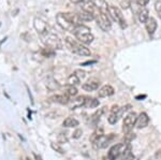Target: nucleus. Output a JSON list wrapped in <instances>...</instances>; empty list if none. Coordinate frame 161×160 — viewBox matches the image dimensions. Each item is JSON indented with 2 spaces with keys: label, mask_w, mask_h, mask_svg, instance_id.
Here are the masks:
<instances>
[{
  "label": "nucleus",
  "mask_w": 161,
  "mask_h": 160,
  "mask_svg": "<svg viewBox=\"0 0 161 160\" xmlns=\"http://www.w3.org/2000/svg\"><path fill=\"white\" fill-rule=\"evenodd\" d=\"M56 22L64 30L73 32L74 28L77 25L82 24L80 15L77 13H58L56 15Z\"/></svg>",
  "instance_id": "1"
},
{
  "label": "nucleus",
  "mask_w": 161,
  "mask_h": 160,
  "mask_svg": "<svg viewBox=\"0 0 161 160\" xmlns=\"http://www.w3.org/2000/svg\"><path fill=\"white\" fill-rule=\"evenodd\" d=\"M73 35L79 40V42L83 43V44H90L93 41V35L92 33L90 28H88L87 26L83 24L77 25L74 28Z\"/></svg>",
  "instance_id": "2"
},
{
  "label": "nucleus",
  "mask_w": 161,
  "mask_h": 160,
  "mask_svg": "<svg viewBox=\"0 0 161 160\" xmlns=\"http://www.w3.org/2000/svg\"><path fill=\"white\" fill-rule=\"evenodd\" d=\"M64 43H66V46L72 52V53L76 54V55H79V56H89L90 54H92L86 46L83 45V43L77 42V41L73 40V39L70 37L64 38Z\"/></svg>",
  "instance_id": "3"
},
{
  "label": "nucleus",
  "mask_w": 161,
  "mask_h": 160,
  "mask_svg": "<svg viewBox=\"0 0 161 160\" xmlns=\"http://www.w3.org/2000/svg\"><path fill=\"white\" fill-rule=\"evenodd\" d=\"M114 139V135H97V133H93V135L90 138L93 147L96 149H101V148H105L108 147V145L111 143L112 140Z\"/></svg>",
  "instance_id": "4"
},
{
  "label": "nucleus",
  "mask_w": 161,
  "mask_h": 160,
  "mask_svg": "<svg viewBox=\"0 0 161 160\" xmlns=\"http://www.w3.org/2000/svg\"><path fill=\"white\" fill-rule=\"evenodd\" d=\"M43 42L45 43V45L47 47L52 48V50H60L62 47L61 40L58 38V36L54 35L51 32H46L45 35L42 36Z\"/></svg>",
  "instance_id": "5"
},
{
  "label": "nucleus",
  "mask_w": 161,
  "mask_h": 160,
  "mask_svg": "<svg viewBox=\"0 0 161 160\" xmlns=\"http://www.w3.org/2000/svg\"><path fill=\"white\" fill-rule=\"evenodd\" d=\"M108 15L113 19V20H115L117 24L120 26L123 29L127 27V24H126V20H125V17H124V14L121 13L120 10L118 9L117 7L115 6H112L110 4L108 7Z\"/></svg>",
  "instance_id": "6"
},
{
  "label": "nucleus",
  "mask_w": 161,
  "mask_h": 160,
  "mask_svg": "<svg viewBox=\"0 0 161 160\" xmlns=\"http://www.w3.org/2000/svg\"><path fill=\"white\" fill-rule=\"evenodd\" d=\"M127 149V144L125 143H118L113 145L110 148L108 153V158L110 160H117L119 157L123 155Z\"/></svg>",
  "instance_id": "7"
},
{
  "label": "nucleus",
  "mask_w": 161,
  "mask_h": 160,
  "mask_svg": "<svg viewBox=\"0 0 161 160\" xmlns=\"http://www.w3.org/2000/svg\"><path fill=\"white\" fill-rule=\"evenodd\" d=\"M136 119H137V114L136 112H130L125 117L123 123V131L125 132V135L131 132V130L133 129V127L136 124Z\"/></svg>",
  "instance_id": "8"
},
{
  "label": "nucleus",
  "mask_w": 161,
  "mask_h": 160,
  "mask_svg": "<svg viewBox=\"0 0 161 160\" xmlns=\"http://www.w3.org/2000/svg\"><path fill=\"white\" fill-rule=\"evenodd\" d=\"M96 20H97L98 26L103 30L104 32H108L111 30L112 28V23L110 19H108V14H103V13H99V14L96 16Z\"/></svg>",
  "instance_id": "9"
},
{
  "label": "nucleus",
  "mask_w": 161,
  "mask_h": 160,
  "mask_svg": "<svg viewBox=\"0 0 161 160\" xmlns=\"http://www.w3.org/2000/svg\"><path fill=\"white\" fill-rule=\"evenodd\" d=\"M80 7H82L83 11H86L88 13H92V14H93L95 16H97V15L100 13V11L98 10V8L96 7L93 0H87V1L83 2Z\"/></svg>",
  "instance_id": "10"
},
{
  "label": "nucleus",
  "mask_w": 161,
  "mask_h": 160,
  "mask_svg": "<svg viewBox=\"0 0 161 160\" xmlns=\"http://www.w3.org/2000/svg\"><path fill=\"white\" fill-rule=\"evenodd\" d=\"M33 25H35V28L37 29V31L40 33L41 36H43V35H45L46 32H48L47 24H46L42 19H40V17H36Z\"/></svg>",
  "instance_id": "11"
},
{
  "label": "nucleus",
  "mask_w": 161,
  "mask_h": 160,
  "mask_svg": "<svg viewBox=\"0 0 161 160\" xmlns=\"http://www.w3.org/2000/svg\"><path fill=\"white\" fill-rule=\"evenodd\" d=\"M148 123H149V117H148V115H147L145 112H142L141 114L137 116L136 127L137 129L146 128L147 126H148Z\"/></svg>",
  "instance_id": "12"
},
{
  "label": "nucleus",
  "mask_w": 161,
  "mask_h": 160,
  "mask_svg": "<svg viewBox=\"0 0 161 160\" xmlns=\"http://www.w3.org/2000/svg\"><path fill=\"white\" fill-rule=\"evenodd\" d=\"M118 111H119L118 105H114V107L111 109V113H110V115H108V123H110L111 125L116 124L119 120V118H120V115H119Z\"/></svg>",
  "instance_id": "13"
},
{
  "label": "nucleus",
  "mask_w": 161,
  "mask_h": 160,
  "mask_svg": "<svg viewBox=\"0 0 161 160\" xmlns=\"http://www.w3.org/2000/svg\"><path fill=\"white\" fill-rule=\"evenodd\" d=\"M115 92V89H114L113 86L111 85H104L99 89V97L100 98H105V97H110L112 95H114Z\"/></svg>",
  "instance_id": "14"
},
{
  "label": "nucleus",
  "mask_w": 161,
  "mask_h": 160,
  "mask_svg": "<svg viewBox=\"0 0 161 160\" xmlns=\"http://www.w3.org/2000/svg\"><path fill=\"white\" fill-rule=\"evenodd\" d=\"M100 83L98 81H95V80H92V81H88L86 83H84L82 85V88L86 91H93V90H97L99 88Z\"/></svg>",
  "instance_id": "15"
},
{
  "label": "nucleus",
  "mask_w": 161,
  "mask_h": 160,
  "mask_svg": "<svg viewBox=\"0 0 161 160\" xmlns=\"http://www.w3.org/2000/svg\"><path fill=\"white\" fill-rule=\"evenodd\" d=\"M93 2H95L96 7L98 8V10L101 13L108 15V7H110V4H108V2L105 0H93Z\"/></svg>",
  "instance_id": "16"
},
{
  "label": "nucleus",
  "mask_w": 161,
  "mask_h": 160,
  "mask_svg": "<svg viewBox=\"0 0 161 160\" xmlns=\"http://www.w3.org/2000/svg\"><path fill=\"white\" fill-rule=\"evenodd\" d=\"M145 27H146L147 32H148L150 36L154 35L156 29H157V22H156V19L154 17H149V19H147V22L145 23Z\"/></svg>",
  "instance_id": "17"
},
{
  "label": "nucleus",
  "mask_w": 161,
  "mask_h": 160,
  "mask_svg": "<svg viewBox=\"0 0 161 160\" xmlns=\"http://www.w3.org/2000/svg\"><path fill=\"white\" fill-rule=\"evenodd\" d=\"M51 100L53 102H57V103H60V104H68L70 103V97L67 96L66 94H62V95H55V96L51 97Z\"/></svg>",
  "instance_id": "18"
},
{
  "label": "nucleus",
  "mask_w": 161,
  "mask_h": 160,
  "mask_svg": "<svg viewBox=\"0 0 161 160\" xmlns=\"http://www.w3.org/2000/svg\"><path fill=\"white\" fill-rule=\"evenodd\" d=\"M79 124L80 123L76 118L72 117V116H69V117H67L66 119L64 120L62 125H64V127H67V128H75L79 126Z\"/></svg>",
  "instance_id": "19"
},
{
  "label": "nucleus",
  "mask_w": 161,
  "mask_h": 160,
  "mask_svg": "<svg viewBox=\"0 0 161 160\" xmlns=\"http://www.w3.org/2000/svg\"><path fill=\"white\" fill-rule=\"evenodd\" d=\"M104 109L105 108H103V109H99V110H97L95 113L92 114V116L90 117V122H92V124L93 126H96L98 123H99V120H100V118H101V116H102V114L104 113Z\"/></svg>",
  "instance_id": "20"
},
{
  "label": "nucleus",
  "mask_w": 161,
  "mask_h": 160,
  "mask_svg": "<svg viewBox=\"0 0 161 160\" xmlns=\"http://www.w3.org/2000/svg\"><path fill=\"white\" fill-rule=\"evenodd\" d=\"M88 99V97L85 96H80L79 98H76L75 100H73V103L71 105V109H75V108H79V107H84L85 103H86Z\"/></svg>",
  "instance_id": "21"
},
{
  "label": "nucleus",
  "mask_w": 161,
  "mask_h": 160,
  "mask_svg": "<svg viewBox=\"0 0 161 160\" xmlns=\"http://www.w3.org/2000/svg\"><path fill=\"white\" fill-rule=\"evenodd\" d=\"M79 15H80V19H82V22H90V20H92V19H96L95 15L92 14V13H88L86 11H83V10L79 13Z\"/></svg>",
  "instance_id": "22"
},
{
  "label": "nucleus",
  "mask_w": 161,
  "mask_h": 160,
  "mask_svg": "<svg viewBox=\"0 0 161 160\" xmlns=\"http://www.w3.org/2000/svg\"><path fill=\"white\" fill-rule=\"evenodd\" d=\"M149 12H148V10L147 9H142L141 11L139 12V20L141 23H146L147 22V19H149Z\"/></svg>",
  "instance_id": "23"
},
{
  "label": "nucleus",
  "mask_w": 161,
  "mask_h": 160,
  "mask_svg": "<svg viewBox=\"0 0 161 160\" xmlns=\"http://www.w3.org/2000/svg\"><path fill=\"white\" fill-rule=\"evenodd\" d=\"M97 107H99V100L95 99V98H88L84 105V108H88V109H93Z\"/></svg>",
  "instance_id": "24"
},
{
  "label": "nucleus",
  "mask_w": 161,
  "mask_h": 160,
  "mask_svg": "<svg viewBox=\"0 0 161 160\" xmlns=\"http://www.w3.org/2000/svg\"><path fill=\"white\" fill-rule=\"evenodd\" d=\"M117 160H134V155L131 153L130 147H127L126 152Z\"/></svg>",
  "instance_id": "25"
},
{
  "label": "nucleus",
  "mask_w": 161,
  "mask_h": 160,
  "mask_svg": "<svg viewBox=\"0 0 161 160\" xmlns=\"http://www.w3.org/2000/svg\"><path fill=\"white\" fill-rule=\"evenodd\" d=\"M64 94L67 95L68 97L72 98V97H75L77 95V89L75 86H72V85H69L68 87H66V91Z\"/></svg>",
  "instance_id": "26"
},
{
  "label": "nucleus",
  "mask_w": 161,
  "mask_h": 160,
  "mask_svg": "<svg viewBox=\"0 0 161 160\" xmlns=\"http://www.w3.org/2000/svg\"><path fill=\"white\" fill-rule=\"evenodd\" d=\"M80 79L75 73L71 74V75L68 77V83L69 85H72V86H75V85L80 84Z\"/></svg>",
  "instance_id": "27"
},
{
  "label": "nucleus",
  "mask_w": 161,
  "mask_h": 160,
  "mask_svg": "<svg viewBox=\"0 0 161 160\" xmlns=\"http://www.w3.org/2000/svg\"><path fill=\"white\" fill-rule=\"evenodd\" d=\"M136 138V135L132 132H129V133H126L125 135V138H124V141H125V144H129L131 143V141Z\"/></svg>",
  "instance_id": "28"
},
{
  "label": "nucleus",
  "mask_w": 161,
  "mask_h": 160,
  "mask_svg": "<svg viewBox=\"0 0 161 160\" xmlns=\"http://www.w3.org/2000/svg\"><path fill=\"white\" fill-rule=\"evenodd\" d=\"M155 9H156L157 14L159 15V17L161 19V0H157V1L155 2Z\"/></svg>",
  "instance_id": "29"
},
{
  "label": "nucleus",
  "mask_w": 161,
  "mask_h": 160,
  "mask_svg": "<svg viewBox=\"0 0 161 160\" xmlns=\"http://www.w3.org/2000/svg\"><path fill=\"white\" fill-rule=\"evenodd\" d=\"M52 148H53V149H55V151H57V152H58V153H60V154H64V149H62L61 147H60V146H59L58 145V144H55V143H52Z\"/></svg>",
  "instance_id": "30"
},
{
  "label": "nucleus",
  "mask_w": 161,
  "mask_h": 160,
  "mask_svg": "<svg viewBox=\"0 0 161 160\" xmlns=\"http://www.w3.org/2000/svg\"><path fill=\"white\" fill-rule=\"evenodd\" d=\"M82 133H83V131L80 130V129H77V130L73 133V135H72V136H73L74 139H79L80 136L82 135Z\"/></svg>",
  "instance_id": "31"
},
{
  "label": "nucleus",
  "mask_w": 161,
  "mask_h": 160,
  "mask_svg": "<svg viewBox=\"0 0 161 160\" xmlns=\"http://www.w3.org/2000/svg\"><path fill=\"white\" fill-rule=\"evenodd\" d=\"M58 141H59V143H66V142H67L66 135H62V133H60V135H59V136H58Z\"/></svg>",
  "instance_id": "32"
},
{
  "label": "nucleus",
  "mask_w": 161,
  "mask_h": 160,
  "mask_svg": "<svg viewBox=\"0 0 161 160\" xmlns=\"http://www.w3.org/2000/svg\"><path fill=\"white\" fill-rule=\"evenodd\" d=\"M148 1H149V0H136L137 4H139V6H141V7H145L147 3H148Z\"/></svg>",
  "instance_id": "33"
},
{
  "label": "nucleus",
  "mask_w": 161,
  "mask_h": 160,
  "mask_svg": "<svg viewBox=\"0 0 161 160\" xmlns=\"http://www.w3.org/2000/svg\"><path fill=\"white\" fill-rule=\"evenodd\" d=\"M75 74H76V75L79 76L80 79H83V77L85 76V72L84 71H80V70H76V71H75Z\"/></svg>",
  "instance_id": "34"
},
{
  "label": "nucleus",
  "mask_w": 161,
  "mask_h": 160,
  "mask_svg": "<svg viewBox=\"0 0 161 160\" xmlns=\"http://www.w3.org/2000/svg\"><path fill=\"white\" fill-rule=\"evenodd\" d=\"M70 1H71L72 3L77 4V3H83V2H84V0H70Z\"/></svg>",
  "instance_id": "35"
},
{
  "label": "nucleus",
  "mask_w": 161,
  "mask_h": 160,
  "mask_svg": "<svg viewBox=\"0 0 161 160\" xmlns=\"http://www.w3.org/2000/svg\"><path fill=\"white\" fill-rule=\"evenodd\" d=\"M96 61H87V63H84L82 66H87V64H92V63H95Z\"/></svg>",
  "instance_id": "36"
},
{
  "label": "nucleus",
  "mask_w": 161,
  "mask_h": 160,
  "mask_svg": "<svg viewBox=\"0 0 161 160\" xmlns=\"http://www.w3.org/2000/svg\"><path fill=\"white\" fill-rule=\"evenodd\" d=\"M141 98L143 99V98H145V96H140V97H136V99H141Z\"/></svg>",
  "instance_id": "37"
},
{
  "label": "nucleus",
  "mask_w": 161,
  "mask_h": 160,
  "mask_svg": "<svg viewBox=\"0 0 161 160\" xmlns=\"http://www.w3.org/2000/svg\"><path fill=\"white\" fill-rule=\"evenodd\" d=\"M27 160H30V159H27Z\"/></svg>",
  "instance_id": "38"
}]
</instances>
